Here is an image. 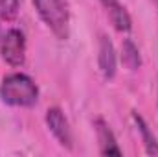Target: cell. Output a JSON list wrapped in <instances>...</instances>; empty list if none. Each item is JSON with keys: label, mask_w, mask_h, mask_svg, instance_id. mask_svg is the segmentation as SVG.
<instances>
[{"label": "cell", "mask_w": 158, "mask_h": 157, "mask_svg": "<svg viewBox=\"0 0 158 157\" xmlns=\"http://www.w3.org/2000/svg\"><path fill=\"white\" fill-rule=\"evenodd\" d=\"M44 120H46V126L50 129V133L53 135V139L66 150H72L74 148V135H72V128H70V122L66 115L63 113L61 107L53 105V107H48L46 115H44Z\"/></svg>", "instance_id": "277c9868"}, {"label": "cell", "mask_w": 158, "mask_h": 157, "mask_svg": "<svg viewBox=\"0 0 158 157\" xmlns=\"http://www.w3.org/2000/svg\"><path fill=\"white\" fill-rule=\"evenodd\" d=\"M2 35H4V34H2V28H0V39H2Z\"/></svg>", "instance_id": "7c38bea8"}, {"label": "cell", "mask_w": 158, "mask_h": 157, "mask_svg": "<svg viewBox=\"0 0 158 157\" xmlns=\"http://www.w3.org/2000/svg\"><path fill=\"white\" fill-rule=\"evenodd\" d=\"M153 4H155V6H156V9H158V0H153Z\"/></svg>", "instance_id": "8fae6325"}, {"label": "cell", "mask_w": 158, "mask_h": 157, "mask_svg": "<svg viewBox=\"0 0 158 157\" xmlns=\"http://www.w3.org/2000/svg\"><path fill=\"white\" fill-rule=\"evenodd\" d=\"M94 129H96V137H98V144H99V154L101 155H123L121 148L118 144V139L112 131V128L109 126V122L105 118L98 117L94 120Z\"/></svg>", "instance_id": "8992f818"}, {"label": "cell", "mask_w": 158, "mask_h": 157, "mask_svg": "<svg viewBox=\"0 0 158 157\" xmlns=\"http://www.w3.org/2000/svg\"><path fill=\"white\" fill-rule=\"evenodd\" d=\"M0 56L9 67H22L26 63V35L17 28H9L0 39Z\"/></svg>", "instance_id": "3957f363"}, {"label": "cell", "mask_w": 158, "mask_h": 157, "mask_svg": "<svg viewBox=\"0 0 158 157\" xmlns=\"http://www.w3.org/2000/svg\"><path fill=\"white\" fill-rule=\"evenodd\" d=\"M101 4V7L105 9L107 17L110 19L112 26L118 30L119 34H129L132 28V19L127 11V7L119 2V0H98Z\"/></svg>", "instance_id": "52a82bcc"}, {"label": "cell", "mask_w": 158, "mask_h": 157, "mask_svg": "<svg viewBox=\"0 0 158 157\" xmlns=\"http://www.w3.org/2000/svg\"><path fill=\"white\" fill-rule=\"evenodd\" d=\"M119 57H121V63L125 69H129L131 72H136L140 70L142 67V56H140V50L136 46V43L132 39H123L121 41V52H119Z\"/></svg>", "instance_id": "9c48e42d"}, {"label": "cell", "mask_w": 158, "mask_h": 157, "mask_svg": "<svg viewBox=\"0 0 158 157\" xmlns=\"http://www.w3.org/2000/svg\"><path fill=\"white\" fill-rule=\"evenodd\" d=\"M20 9V0H0V19L2 20H15Z\"/></svg>", "instance_id": "30bf717a"}, {"label": "cell", "mask_w": 158, "mask_h": 157, "mask_svg": "<svg viewBox=\"0 0 158 157\" xmlns=\"http://www.w3.org/2000/svg\"><path fill=\"white\" fill-rule=\"evenodd\" d=\"M132 122L140 133V139L143 142V148H145V154L147 155H158V141L156 135L153 133V129L149 128V124L145 122V118L142 117L138 111H132Z\"/></svg>", "instance_id": "ba28073f"}, {"label": "cell", "mask_w": 158, "mask_h": 157, "mask_svg": "<svg viewBox=\"0 0 158 157\" xmlns=\"http://www.w3.org/2000/svg\"><path fill=\"white\" fill-rule=\"evenodd\" d=\"M98 67H99V72H101L103 79L110 81L116 76L118 54H116V48H114L110 37L105 34H101L99 41H98Z\"/></svg>", "instance_id": "5b68a950"}, {"label": "cell", "mask_w": 158, "mask_h": 157, "mask_svg": "<svg viewBox=\"0 0 158 157\" xmlns=\"http://www.w3.org/2000/svg\"><path fill=\"white\" fill-rule=\"evenodd\" d=\"M44 26L61 41L70 37V7L68 0H31Z\"/></svg>", "instance_id": "7a4b0ae2"}, {"label": "cell", "mask_w": 158, "mask_h": 157, "mask_svg": "<svg viewBox=\"0 0 158 157\" xmlns=\"http://www.w3.org/2000/svg\"><path fill=\"white\" fill-rule=\"evenodd\" d=\"M0 100L9 107L30 109L39 102V87L35 79L24 72H11L0 83Z\"/></svg>", "instance_id": "6da1fadb"}]
</instances>
